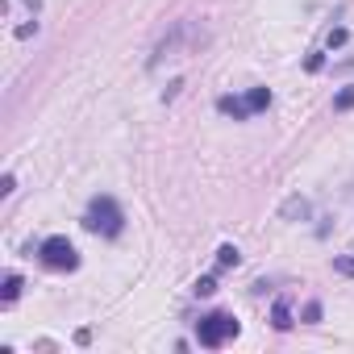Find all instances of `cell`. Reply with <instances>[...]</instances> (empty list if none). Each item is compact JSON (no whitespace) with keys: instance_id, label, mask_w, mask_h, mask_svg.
<instances>
[{"instance_id":"1","label":"cell","mask_w":354,"mask_h":354,"mask_svg":"<svg viewBox=\"0 0 354 354\" xmlns=\"http://www.w3.org/2000/svg\"><path fill=\"white\" fill-rule=\"evenodd\" d=\"M121 209H117V201L113 196H96L92 205H88V213H84V230H92V234H104V238H117L121 234Z\"/></svg>"},{"instance_id":"2","label":"cell","mask_w":354,"mask_h":354,"mask_svg":"<svg viewBox=\"0 0 354 354\" xmlns=\"http://www.w3.org/2000/svg\"><path fill=\"white\" fill-rule=\"evenodd\" d=\"M196 337H201V346H225L230 337H238V321L230 317V313H209V317H201L196 321Z\"/></svg>"},{"instance_id":"3","label":"cell","mask_w":354,"mask_h":354,"mask_svg":"<svg viewBox=\"0 0 354 354\" xmlns=\"http://www.w3.org/2000/svg\"><path fill=\"white\" fill-rule=\"evenodd\" d=\"M38 254H42V263L46 267H55V271H75L80 267V254H75V246L67 242V238H46L42 246H38Z\"/></svg>"},{"instance_id":"4","label":"cell","mask_w":354,"mask_h":354,"mask_svg":"<svg viewBox=\"0 0 354 354\" xmlns=\"http://www.w3.org/2000/svg\"><path fill=\"white\" fill-rule=\"evenodd\" d=\"M308 213H313V205H308L304 196H288V201L279 205V217H283V221H308Z\"/></svg>"},{"instance_id":"5","label":"cell","mask_w":354,"mask_h":354,"mask_svg":"<svg viewBox=\"0 0 354 354\" xmlns=\"http://www.w3.org/2000/svg\"><path fill=\"white\" fill-rule=\"evenodd\" d=\"M267 104H271V92H267V88H250V92H246V109H250V113H263Z\"/></svg>"},{"instance_id":"6","label":"cell","mask_w":354,"mask_h":354,"mask_svg":"<svg viewBox=\"0 0 354 354\" xmlns=\"http://www.w3.org/2000/svg\"><path fill=\"white\" fill-rule=\"evenodd\" d=\"M217 109H221V113H230V117H238V121H242V117H250L246 100H234V96H221V100H217Z\"/></svg>"},{"instance_id":"7","label":"cell","mask_w":354,"mask_h":354,"mask_svg":"<svg viewBox=\"0 0 354 354\" xmlns=\"http://www.w3.org/2000/svg\"><path fill=\"white\" fill-rule=\"evenodd\" d=\"M271 325H275V329H292V308H288V300H275V308H271Z\"/></svg>"},{"instance_id":"8","label":"cell","mask_w":354,"mask_h":354,"mask_svg":"<svg viewBox=\"0 0 354 354\" xmlns=\"http://www.w3.org/2000/svg\"><path fill=\"white\" fill-rule=\"evenodd\" d=\"M21 296V275H5V288H0V300L5 304H13Z\"/></svg>"},{"instance_id":"9","label":"cell","mask_w":354,"mask_h":354,"mask_svg":"<svg viewBox=\"0 0 354 354\" xmlns=\"http://www.w3.org/2000/svg\"><path fill=\"white\" fill-rule=\"evenodd\" d=\"M238 263H242L238 246H221V250H217V267H238Z\"/></svg>"},{"instance_id":"10","label":"cell","mask_w":354,"mask_h":354,"mask_svg":"<svg viewBox=\"0 0 354 354\" xmlns=\"http://www.w3.org/2000/svg\"><path fill=\"white\" fill-rule=\"evenodd\" d=\"M350 104H354V88H342V92H337V100H333V109H337V113H346Z\"/></svg>"},{"instance_id":"11","label":"cell","mask_w":354,"mask_h":354,"mask_svg":"<svg viewBox=\"0 0 354 354\" xmlns=\"http://www.w3.org/2000/svg\"><path fill=\"white\" fill-rule=\"evenodd\" d=\"M333 271H337V275H350V279H354V259H350V254L333 259Z\"/></svg>"},{"instance_id":"12","label":"cell","mask_w":354,"mask_h":354,"mask_svg":"<svg viewBox=\"0 0 354 354\" xmlns=\"http://www.w3.org/2000/svg\"><path fill=\"white\" fill-rule=\"evenodd\" d=\"M213 292H217V279H213V275L196 279V296H213Z\"/></svg>"},{"instance_id":"13","label":"cell","mask_w":354,"mask_h":354,"mask_svg":"<svg viewBox=\"0 0 354 354\" xmlns=\"http://www.w3.org/2000/svg\"><path fill=\"white\" fill-rule=\"evenodd\" d=\"M304 321H308V325H313V321H321V304H317V300H308V304H304Z\"/></svg>"}]
</instances>
